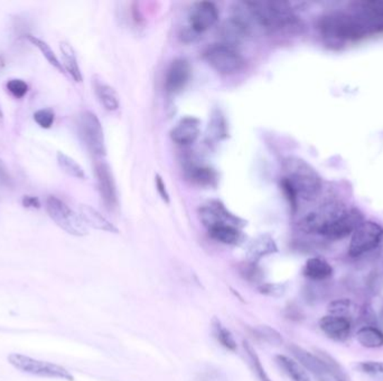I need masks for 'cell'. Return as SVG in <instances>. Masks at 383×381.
<instances>
[{
	"label": "cell",
	"instance_id": "obj_1",
	"mask_svg": "<svg viewBox=\"0 0 383 381\" xmlns=\"http://www.w3.org/2000/svg\"><path fill=\"white\" fill-rule=\"evenodd\" d=\"M319 30L329 41H356L383 30V4L363 3L353 11H332L321 17Z\"/></svg>",
	"mask_w": 383,
	"mask_h": 381
},
{
	"label": "cell",
	"instance_id": "obj_2",
	"mask_svg": "<svg viewBox=\"0 0 383 381\" xmlns=\"http://www.w3.org/2000/svg\"><path fill=\"white\" fill-rule=\"evenodd\" d=\"M281 186L289 202L296 210L298 202H314L322 191V178L305 160L287 157L283 162Z\"/></svg>",
	"mask_w": 383,
	"mask_h": 381
},
{
	"label": "cell",
	"instance_id": "obj_3",
	"mask_svg": "<svg viewBox=\"0 0 383 381\" xmlns=\"http://www.w3.org/2000/svg\"><path fill=\"white\" fill-rule=\"evenodd\" d=\"M257 28L268 32H292L300 22L292 6L283 1H247Z\"/></svg>",
	"mask_w": 383,
	"mask_h": 381
},
{
	"label": "cell",
	"instance_id": "obj_4",
	"mask_svg": "<svg viewBox=\"0 0 383 381\" xmlns=\"http://www.w3.org/2000/svg\"><path fill=\"white\" fill-rule=\"evenodd\" d=\"M8 361L15 369L28 373L32 376L41 378L59 379V380L74 381V377L70 371L66 370L62 365L55 363L33 359L24 354L11 353L8 356Z\"/></svg>",
	"mask_w": 383,
	"mask_h": 381
},
{
	"label": "cell",
	"instance_id": "obj_5",
	"mask_svg": "<svg viewBox=\"0 0 383 381\" xmlns=\"http://www.w3.org/2000/svg\"><path fill=\"white\" fill-rule=\"evenodd\" d=\"M78 135L89 152L97 160L107 155L102 124L95 113L84 111L78 116Z\"/></svg>",
	"mask_w": 383,
	"mask_h": 381
},
{
	"label": "cell",
	"instance_id": "obj_6",
	"mask_svg": "<svg viewBox=\"0 0 383 381\" xmlns=\"http://www.w3.org/2000/svg\"><path fill=\"white\" fill-rule=\"evenodd\" d=\"M46 212L53 222L66 233L78 237L88 235V226L84 224L80 215L57 197H47Z\"/></svg>",
	"mask_w": 383,
	"mask_h": 381
},
{
	"label": "cell",
	"instance_id": "obj_7",
	"mask_svg": "<svg viewBox=\"0 0 383 381\" xmlns=\"http://www.w3.org/2000/svg\"><path fill=\"white\" fill-rule=\"evenodd\" d=\"M204 57L211 68L223 75H231L240 72L246 64L242 55L235 47L222 43L208 47Z\"/></svg>",
	"mask_w": 383,
	"mask_h": 381
},
{
	"label": "cell",
	"instance_id": "obj_8",
	"mask_svg": "<svg viewBox=\"0 0 383 381\" xmlns=\"http://www.w3.org/2000/svg\"><path fill=\"white\" fill-rule=\"evenodd\" d=\"M383 229L373 222H363L353 231L348 246V254L352 258L363 255L375 250L382 241Z\"/></svg>",
	"mask_w": 383,
	"mask_h": 381
},
{
	"label": "cell",
	"instance_id": "obj_9",
	"mask_svg": "<svg viewBox=\"0 0 383 381\" xmlns=\"http://www.w3.org/2000/svg\"><path fill=\"white\" fill-rule=\"evenodd\" d=\"M361 223H363V217L359 210L344 208L325 226L324 229H322L319 235L331 241L346 238L352 235Z\"/></svg>",
	"mask_w": 383,
	"mask_h": 381
},
{
	"label": "cell",
	"instance_id": "obj_10",
	"mask_svg": "<svg viewBox=\"0 0 383 381\" xmlns=\"http://www.w3.org/2000/svg\"><path fill=\"white\" fill-rule=\"evenodd\" d=\"M199 214L201 222L208 229L218 225H231L241 229L247 225L242 218L229 212L220 200H211L208 204L203 205Z\"/></svg>",
	"mask_w": 383,
	"mask_h": 381
},
{
	"label": "cell",
	"instance_id": "obj_11",
	"mask_svg": "<svg viewBox=\"0 0 383 381\" xmlns=\"http://www.w3.org/2000/svg\"><path fill=\"white\" fill-rule=\"evenodd\" d=\"M219 9L211 1H200L193 5L189 15V30L200 35L219 20Z\"/></svg>",
	"mask_w": 383,
	"mask_h": 381
},
{
	"label": "cell",
	"instance_id": "obj_12",
	"mask_svg": "<svg viewBox=\"0 0 383 381\" xmlns=\"http://www.w3.org/2000/svg\"><path fill=\"white\" fill-rule=\"evenodd\" d=\"M95 174L103 202L108 208L114 210L118 206V193L110 167L102 159H99L95 164Z\"/></svg>",
	"mask_w": 383,
	"mask_h": 381
},
{
	"label": "cell",
	"instance_id": "obj_13",
	"mask_svg": "<svg viewBox=\"0 0 383 381\" xmlns=\"http://www.w3.org/2000/svg\"><path fill=\"white\" fill-rule=\"evenodd\" d=\"M191 75L192 68L189 61L185 59H176L170 63L165 76V89L170 95H176L187 86Z\"/></svg>",
	"mask_w": 383,
	"mask_h": 381
},
{
	"label": "cell",
	"instance_id": "obj_14",
	"mask_svg": "<svg viewBox=\"0 0 383 381\" xmlns=\"http://www.w3.org/2000/svg\"><path fill=\"white\" fill-rule=\"evenodd\" d=\"M200 133V120L194 116H184L170 131V138L177 145H189L196 141Z\"/></svg>",
	"mask_w": 383,
	"mask_h": 381
},
{
	"label": "cell",
	"instance_id": "obj_15",
	"mask_svg": "<svg viewBox=\"0 0 383 381\" xmlns=\"http://www.w3.org/2000/svg\"><path fill=\"white\" fill-rule=\"evenodd\" d=\"M319 327L329 339L338 342H344L351 334L352 323L348 318L329 314L319 320Z\"/></svg>",
	"mask_w": 383,
	"mask_h": 381
},
{
	"label": "cell",
	"instance_id": "obj_16",
	"mask_svg": "<svg viewBox=\"0 0 383 381\" xmlns=\"http://www.w3.org/2000/svg\"><path fill=\"white\" fill-rule=\"evenodd\" d=\"M289 350L292 351L293 356H294L297 363H300L302 367L305 368L306 370L313 373L314 376L317 378V380L331 376L329 367L324 363V360L321 359L319 356L310 353V352L306 351L305 349H302L300 346H295V344L290 346Z\"/></svg>",
	"mask_w": 383,
	"mask_h": 381
},
{
	"label": "cell",
	"instance_id": "obj_17",
	"mask_svg": "<svg viewBox=\"0 0 383 381\" xmlns=\"http://www.w3.org/2000/svg\"><path fill=\"white\" fill-rule=\"evenodd\" d=\"M252 32L248 28L239 22L237 19L230 17V19L225 20L220 30V36L224 45L232 46L237 49V45L242 43L247 37L251 36Z\"/></svg>",
	"mask_w": 383,
	"mask_h": 381
},
{
	"label": "cell",
	"instance_id": "obj_18",
	"mask_svg": "<svg viewBox=\"0 0 383 381\" xmlns=\"http://www.w3.org/2000/svg\"><path fill=\"white\" fill-rule=\"evenodd\" d=\"M78 215L82 218L84 224L92 229L108 231V233H119V229L111 223L110 220L107 219L95 208L89 205H81L78 208Z\"/></svg>",
	"mask_w": 383,
	"mask_h": 381
},
{
	"label": "cell",
	"instance_id": "obj_19",
	"mask_svg": "<svg viewBox=\"0 0 383 381\" xmlns=\"http://www.w3.org/2000/svg\"><path fill=\"white\" fill-rule=\"evenodd\" d=\"M93 87H95L98 99L100 101L101 105L105 110L114 112L120 108V97L112 86L105 83L102 80H99L95 76L93 78Z\"/></svg>",
	"mask_w": 383,
	"mask_h": 381
},
{
	"label": "cell",
	"instance_id": "obj_20",
	"mask_svg": "<svg viewBox=\"0 0 383 381\" xmlns=\"http://www.w3.org/2000/svg\"><path fill=\"white\" fill-rule=\"evenodd\" d=\"M278 248L273 237L264 234L254 238L248 247V256L251 262L256 263L257 260H261L265 256L271 255L277 253Z\"/></svg>",
	"mask_w": 383,
	"mask_h": 381
},
{
	"label": "cell",
	"instance_id": "obj_21",
	"mask_svg": "<svg viewBox=\"0 0 383 381\" xmlns=\"http://www.w3.org/2000/svg\"><path fill=\"white\" fill-rule=\"evenodd\" d=\"M211 238L224 245H237L242 241L241 229L231 225H218L208 229Z\"/></svg>",
	"mask_w": 383,
	"mask_h": 381
},
{
	"label": "cell",
	"instance_id": "obj_22",
	"mask_svg": "<svg viewBox=\"0 0 383 381\" xmlns=\"http://www.w3.org/2000/svg\"><path fill=\"white\" fill-rule=\"evenodd\" d=\"M304 275L313 281H323L332 277L333 267L324 258H312L306 262Z\"/></svg>",
	"mask_w": 383,
	"mask_h": 381
},
{
	"label": "cell",
	"instance_id": "obj_23",
	"mask_svg": "<svg viewBox=\"0 0 383 381\" xmlns=\"http://www.w3.org/2000/svg\"><path fill=\"white\" fill-rule=\"evenodd\" d=\"M59 49L62 53L63 68L70 74L74 81L81 83L83 81V78H82L81 70L78 66V59H76L73 47L68 42H61Z\"/></svg>",
	"mask_w": 383,
	"mask_h": 381
},
{
	"label": "cell",
	"instance_id": "obj_24",
	"mask_svg": "<svg viewBox=\"0 0 383 381\" xmlns=\"http://www.w3.org/2000/svg\"><path fill=\"white\" fill-rule=\"evenodd\" d=\"M276 363H278L283 373H286L293 381H312L308 373H306L305 368L302 367L300 363H297L296 360L281 354L276 357Z\"/></svg>",
	"mask_w": 383,
	"mask_h": 381
},
{
	"label": "cell",
	"instance_id": "obj_25",
	"mask_svg": "<svg viewBox=\"0 0 383 381\" xmlns=\"http://www.w3.org/2000/svg\"><path fill=\"white\" fill-rule=\"evenodd\" d=\"M192 183L201 187H214L218 183V175L210 167L193 166L189 170Z\"/></svg>",
	"mask_w": 383,
	"mask_h": 381
},
{
	"label": "cell",
	"instance_id": "obj_26",
	"mask_svg": "<svg viewBox=\"0 0 383 381\" xmlns=\"http://www.w3.org/2000/svg\"><path fill=\"white\" fill-rule=\"evenodd\" d=\"M356 339L365 348L383 346V332L378 327H363L356 333Z\"/></svg>",
	"mask_w": 383,
	"mask_h": 381
},
{
	"label": "cell",
	"instance_id": "obj_27",
	"mask_svg": "<svg viewBox=\"0 0 383 381\" xmlns=\"http://www.w3.org/2000/svg\"><path fill=\"white\" fill-rule=\"evenodd\" d=\"M212 331H213L216 340L219 341L225 349L230 350V351L237 350V341L232 336V333L230 332L229 329L224 327L221 321L216 318H213L212 320Z\"/></svg>",
	"mask_w": 383,
	"mask_h": 381
},
{
	"label": "cell",
	"instance_id": "obj_28",
	"mask_svg": "<svg viewBox=\"0 0 383 381\" xmlns=\"http://www.w3.org/2000/svg\"><path fill=\"white\" fill-rule=\"evenodd\" d=\"M57 159L59 168H61L66 175L76 178V179H86V178H87V175H86L83 168H82L74 159L69 157L68 155H65V153L59 151V152H57Z\"/></svg>",
	"mask_w": 383,
	"mask_h": 381
},
{
	"label": "cell",
	"instance_id": "obj_29",
	"mask_svg": "<svg viewBox=\"0 0 383 381\" xmlns=\"http://www.w3.org/2000/svg\"><path fill=\"white\" fill-rule=\"evenodd\" d=\"M243 348H244V351H246L249 365H250L252 371L256 373L257 378L259 379V381H273L268 376V373H266L265 368L262 365L261 361H260L259 357H258L257 352L254 351V348L247 341L243 342Z\"/></svg>",
	"mask_w": 383,
	"mask_h": 381
},
{
	"label": "cell",
	"instance_id": "obj_30",
	"mask_svg": "<svg viewBox=\"0 0 383 381\" xmlns=\"http://www.w3.org/2000/svg\"><path fill=\"white\" fill-rule=\"evenodd\" d=\"M28 40L30 42V43L33 44V45L36 46V47L40 49V52H41L42 54H43V56L45 57L46 61H47V62H49V64L53 66V68H57V70H59L61 73L64 72L62 63L59 62V59H57V56L55 55L53 49H52L51 47H49V46L45 43V42L42 41V40H40V38L33 35H28Z\"/></svg>",
	"mask_w": 383,
	"mask_h": 381
},
{
	"label": "cell",
	"instance_id": "obj_31",
	"mask_svg": "<svg viewBox=\"0 0 383 381\" xmlns=\"http://www.w3.org/2000/svg\"><path fill=\"white\" fill-rule=\"evenodd\" d=\"M254 333L257 338L265 341L271 346H281L283 344V340L281 333L269 325H258L254 327Z\"/></svg>",
	"mask_w": 383,
	"mask_h": 381
},
{
	"label": "cell",
	"instance_id": "obj_32",
	"mask_svg": "<svg viewBox=\"0 0 383 381\" xmlns=\"http://www.w3.org/2000/svg\"><path fill=\"white\" fill-rule=\"evenodd\" d=\"M319 357L324 360V363L329 367V373H331V376L333 377L334 381H350L342 367L332 357H329V354L319 351Z\"/></svg>",
	"mask_w": 383,
	"mask_h": 381
},
{
	"label": "cell",
	"instance_id": "obj_33",
	"mask_svg": "<svg viewBox=\"0 0 383 381\" xmlns=\"http://www.w3.org/2000/svg\"><path fill=\"white\" fill-rule=\"evenodd\" d=\"M361 373H365L372 378L383 380V363L382 361H362L358 365Z\"/></svg>",
	"mask_w": 383,
	"mask_h": 381
},
{
	"label": "cell",
	"instance_id": "obj_34",
	"mask_svg": "<svg viewBox=\"0 0 383 381\" xmlns=\"http://www.w3.org/2000/svg\"><path fill=\"white\" fill-rule=\"evenodd\" d=\"M352 310V302L348 298H341V300H335L331 302L329 306V314L332 315H338V317L348 318Z\"/></svg>",
	"mask_w": 383,
	"mask_h": 381
},
{
	"label": "cell",
	"instance_id": "obj_35",
	"mask_svg": "<svg viewBox=\"0 0 383 381\" xmlns=\"http://www.w3.org/2000/svg\"><path fill=\"white\" fill-rule=\"evenodd\" d=\"M208 129L211 131V137L216 139H221V138L227 135V126L224 122L223 116L220 114V112L216 113V116L212 118V122L208 126Z\"/></svg>",
	"mask_w": 383,
	"mask_h": 381
},
{
	"label": "cell",
	"instance_id": "obj_36",
	"mask_svg": "<svg viewBox=\"0 0 383 381\" xmlns=\"http://www.w3.org/2000/svg\"><path fill=\"white\" fill-rule=\"evenodd\" d=\"M34 120L43 129H49L54 123V112L49 109H42L34 113Z\"/></svg>",
	"mask_w": 383,
	"mask_h": 381
},
{
	"label": "cell",
	"instance_id": "obj_37",
	"mask_svg": "<svg viewBox=\"0 0 383 381\" xmlns=\"http://www.w3.org/2000/svg\"><path fill=\"white\" fill-rule=\"evenodd\" d=\"M7 90L11 92V95L13 97H17V99H20V97H24L25 95H28V85L26 82L23 81V80H19V78H11L7 82Z\"/></svg>",
	"mask_w": 383,
	"mask_h": 381
},
{
	"label": "cell",
	"instance_id": "obj_38",
	"mask_svg": "<svg viewBox=\"0 0 383 381\" xmlns=\"http://www.w3.org/2000/svg\"><path fill=\"white\" fill-rule=\"evenodd\" d=\"M227 377L221 373L219 369L208 367L204 370L201 371L197 376L196 381H227Z\"/></svg>",
	"mask_w": 383,
	"mask_h": 381
},
{
	"label": "cell",
	"instance_id": "obj_39",
	"mask_svg": "<svg viewBox=\"0 0 383 381\" xmlns=\"http://www.w3.org/2000/svg\"><path fill=\"white\" fill-rule=\"evenodd\" d=\"M260 292L265 296H273V298H279L283 296L286 290V287L283 284H273V283H267L262 284L259 287Z\"/></svg>",
	"mask_w": 383,
	"mask_h": 381
},
{
	"label": "cell",
	"instance_id": "obj_40",
	"mask_svg": "<svg viewBox=\"0 0 383 381\" xmlns=\"http://www.w3.org/2000/svg\"><path fill=\"white\" fill-rule=\"evenodd\" d=\"M155 183H156V189L157 191H158V193H160V198H162L166 204H170V193H168L167 188H166V183H164L162 176L156 175V177H155Z\"/></svg>",
	"mask_w": 383,
	"mask_h": 381
},
{
	"label": "cell",
	"instance_id": "obj_41",
	"mask_svg": "<svg viewBox=\"0 0 383 381\" xmlns=\"http://www.w3.org/2000/svg\"><path fill=\"white\" fill-rule=\"evenodd\" d=\"M242 273L250 281H258L261 277V271L257 267L254 262H251L250 265L247 266V269L243 270Z\"/></svg>",
	"mask_w": 383,
	"mask_h": 381
},
{
	"label": "cell",
	"instance_id": "obj_42",
	"mask_svg": "<svg viewBox=\"0 0 383 381\" xmlns=\"http://www.w3.org/2000/svg\"><path fill=\"white\" fill-rule=\"evenodd\" d=\"M11 176H9L8 171H7V168H6L5 164L0 160V187L11 186Z\"/></svg>",
	"mask_w": 383,
	"mask_h": 381
},
{
	"label": "cell",
	"instance_id": "obj_43",
	"mask_svg": "<svg viewBox=\"0 0 383 381\" xmlns=\"http://www.w3.org/2000/svg\"><path fill=\"white\" fill-rule=\"evenodd\" d=\"M23 205H24V207H28V208H40V206H41L37 197L32 196H25L23 198Z\"/></svg>",
	"mask_w": 383,
	"mask_h": 381
},
{
	"label": "cell",
	"instance_id": "obj_44",
	"mask_svg": "<svg viewBox=\"0 0 383 381\" xmlns=\"http://www.w3.org/2000/svg\"><path fill=\"white\" fill-rule=\"evenodd\" d=\"M5 57H4V55L0 53V71L3 70V68H5Z\"/></svg>",
	"mask_w": 383,
	"mask_h": 381
},
{
	"label": "cell",
	"instance_id": "obj_45",
	"mask_svg": "<svg viewBox=\"0 0 383 381\" xmlns=\"http://www.w3.org/2000/svg\"><path fill=\"white\" fill-rule=\"evenodd\" d=\"M0 120H3V111H1V108H0Z\"/></svg>",
	"mask_w": 383,
	"mask_h": 381
},
{
	"label": "cell",
	"instance_id": "obj_46",
	"mask_svg": "<svg viewBox=\"0 0 383 381\" xmlns=\"http://www.w3.org/2000/svg\"><path fill=\"white\" fill-rule=\"evenodd\" d=\"M381 242H383V236H382V241H381Z\"/></svg>",
	"mask_w": 383,
	"mask_h": 381
}]
</instances>
